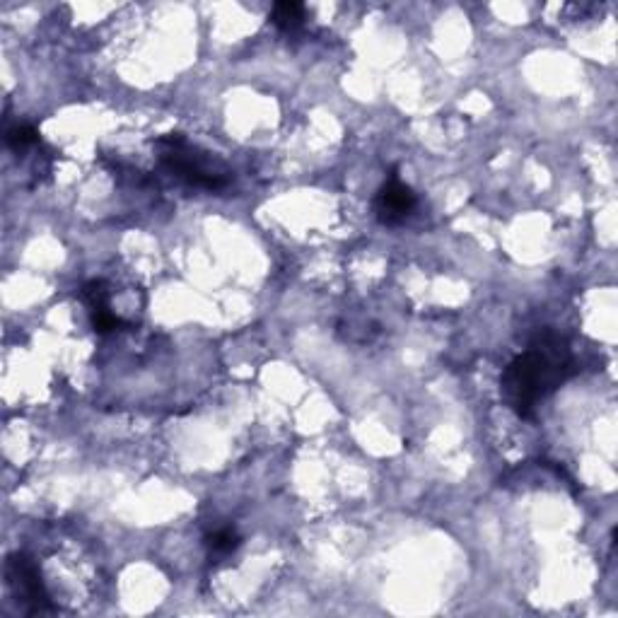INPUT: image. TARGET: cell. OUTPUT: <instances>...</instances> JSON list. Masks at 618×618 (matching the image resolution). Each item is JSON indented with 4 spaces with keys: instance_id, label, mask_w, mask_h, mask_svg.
Masks as SVG:
<instances>
[{
    "instance_id": "6da1fadb",
    "label": "cell",
    "mask_w": 618,
    "mask_h": 618,
    "mask_svg": "<svg viewBox=\"0 0 618 618\" xmlns=\"http://www.w3.org/2000/svg\"><path fill=\"white\" fill-rule=\"evenodd\" d=\"M577 360L570 341L558 331H539L524 353L517 355L500 377L505 404L520 418H532L536 406L575 375Z\"/></svg>"
},
{
    "instance_id": "7a4b0ae2",
    "label": "cell",
    "mask_w": 618,
    "mask_h": 618,
    "mask_svg": "<svg viewBox=\"0 0 618 618\" xmlns=\"http://www.w3.org/2000/svg\"><path fill=\"white\" fill-rule=\"evenodd\" d=\"M160 165L179 182L201 191H225L232 184V172L218 157L194 145L184 133H167L155 138Z\"/></svg>"
},
{
    "instance_id": "3957f363",
    "label": "cell",
    "mask_w": 618,
    "mask_h": 618,
    "mask_svg": "<svg viewBox=\"0 0 618 618\" xmlns=\"http://www.w3.org/2000/svg\"><path fill=\"white\" fill-rule=\"evenodd\" d=\"M5 580H8L10 592L22 606V611L29 616L37 614H51L56 611L54 602H51L49 592L39 573V565L27 553H13L5 561Z\"/></svg>"
},
{
    "instance_id": "277c9868",
    "label": "cell",
    "mask_w": 618,
    "mask_h": 618,
    "mask_svg": "<svg viewBox=\"0 0 618 618\" xmlns=\"http://www.w3.org/2000/svg\"><path fill=\"white\" fill-rule=\"evenodd\" d=\"M418 198L413 194L411 186H406L399 179V174L392 172L387 177V182L380 186L375 196V215L382 225L396 227L406 223L411 218V213L416 211Z\"/></svg>"
},
{
    "instance_id": "5b68a950",
    "label": "cell",
    "mask_w": 618,
    "mask_h": 618,
    "mask_svg": "<svg viewBox=\"0 0 618 618\" xmlns=\"http://www.w3.org/2000/svg\"><path fill=\"white\" fill-rule=\"evenodd\" d=\"M5 145H8V150L17 157L34 153V150L42 148V136H39V131L32 124H17L13 128H8L5 131Z\"/></svg>"
},
{
    "instance_id": "8992f818",
    "label": "cell",
    "mask_w": 618,
    "mask_h": 618,
    "mask_svg": "<svg viewBox=\"0 0 618 618\" xmlns=\"http://www.w3.org/2000/svg\"><path fill=\"white\" fill-rule=\"evenodd\" d=\"M305 5L285 0V3H276L271 10V22L285 34H295L297 29L305 27Z\"/></svg>"
},
{
    "instance_id": "52a82bcc",
    "label": "cell",
    "mask_w": 618,
    "mask_h": 618,
    "mask_svg": "<svg viewBox=\"0 0 618 618\" xmlns=\"http://www.w3.org/2000/svg\"><path fill=\"white\" fill-rule=\"evenodd\" d=\"M206 546H208V553H211V558L220 561V558L232 556V553L242 546V536H239L232 527H223V529H218V532L206 536Z\"/></svg>"
},
{
    "instance_id": "ba28073f",
    "label": "cell",
    "mask_w": 618,
    "mask_h": 618,
    "mask_svg": "<svg viewBox=\"0 0 618 618\" xmlns=\"http://www.w3.org/2000/svg\"><path fill=\"white\" fill-rule=\"evenodd\" d=\"M80 297H83V302L90 312H95V309H112V290H109V285L104 281L85 283Z\"/></svg>"
}]
</instances>
